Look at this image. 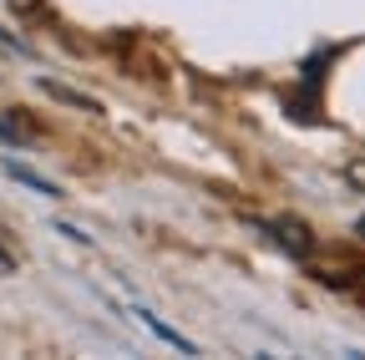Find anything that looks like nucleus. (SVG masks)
Instances as JSON below:
<instances>
[{"label":"nucleus","instance_id":"39448f33","mask_svg":"<svg viewBox=\"0 0 365 360\" xmlns=\"http://www.w3.org/2000/svg\"><path fill=\"white\" fill-rule=\"evenodd\" d=\"M11 269H16V259H11L6 249H0V274H11Z\"/></svg>","mask_w":365,"mask_h":360},{"label":"nucleus","instance_id":"f257e3e1","mask_svg":"<svg viewBox=\"0 0 365 360\" xmlns=\"http://www.w3.org/2000/svg\"><path fill=\"white\" fill-rule=\"evenodd\" d=\"M259 229H264V234H269L274 244H284V249H289L294 259H304V254L314 249V239L304 234V223H294V218H264Z\"/></svg>","mask_w":365,"mask_h":360},{"label":"nucleus","instance_id":"20e7f679","mask_svg":"<svg viewBox=\"0 0 365 360\" xmlns=\"http://www.w3.org/2000/svg\"><path fill=\"white\" fill-rule=\"evenodd\" d=\"M0 138H21V127H16V122H6V117H0Z\"/></svg>","mask_w":365,"mask_h":360},{"label":"nucleus","instance_id":"7ed1b4c3","mask_svg":"<svg viewBox=\"0 0 365 360\" xmlns=\"http://www.w3.org/2000/svg\"><path fill=\"white\" fill-rule=\"evenodd\" d=\"M41 86H46V92H51L56 102H66V107H81V112H102V107H97V97H86V92H76V86H61V81H51V76H46Z\"/></svg>","mask_w":365,"mask_h":360},{"label":"nucleus","instance_id":"f03ea898","mask_svg":"<svg viewBox=\"0 0 365 360\" xmlns=\"http://www.w3.org/2000/svg\"><path fill=\"white\" fill-rule=\"evenodd\" d=\"M6 173L16 178V183H26L31 193H41V198H61V188L51 183V178H41V173H31V168H21V163H6Z\"/></svg>","mask_w":365,"mask_h":360},{"label":"nucleus","instance_id":"423d86ee","mask_svg":"<svg viewBox=\"0 0 365 360\" xmlns=\"http://www.w3.org/2000/svg\"><path fill=\"white\" fill-rule=\"evenodd\" d=\"M355 234H360V239H365V213H360V223H355Z\"/></svg>","mask_w":365,"mask_h":360}]
</instances>
